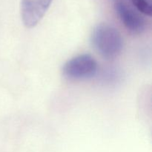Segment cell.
<instances>
[{
  "label": "cell",
  "instance_id": "obj_4",
  "mask_svg": "<svg viewBox=\"0 0 152 152\" xmlns=\"http://www.w3.org/2000/svg\"><path fill=\"white\" fill-rule=\"evenodd\" d=\"M114 8L126 29L136 34L143 32L145 28V20L137 10L128 4L124 0H116Z\"/></svg>",
  "mask_w": 152,
  "mask_h": 152
},
{
  "label": "cell",
  "instance_id": "obj_2",
  "mask_svg": "<svg viewBox=\"0 0 152 152\" xmlns=\"http://www.w3.org/2000/svg\"><path fill=\"white\" fill-rule=\"evenodd\" d=\"M97 63L89 54H81L67 61L62 68V74L70 80H84L94 77Z\"/></svg>",
  "mask_w": 152,
  "mask_h": 152
},
{
  "label": "cell",
  "instance_id": "obj_6",
  "mask_svg": "<svg viewBox=\"0 0 152 152\" xmlns=\"http://www.w3.org/2000/svg\"><path fill=\"white\" fill-rule=\"evenodd\" d=\"M115 1H116V0H115Z\"/></svg>",
  "mask_w": 152,
  "mask_h": 152
},
{
  "label": "cell",
  "instance_id": "obj_5",
  "mask_svg": "<svg viewBox=\"0 0 152 152\" xmlns=\"http://www.w3.org/2000/svg\"><path fill=\"white\" fill-rule=\"evenodd\" d=\"M130 1L138 12L145 16H151V0H130Z\"/></svg>",
  "mask_w": 152,
  "mask_h": 152
},
{
  "label": "cell",
  "instance_id": "obj_3",
  "mask_svg": "<svg viewBox=\"0 0 152 152\" xmlns=\"http://www.w3.org/2000/svg\"><path fill=\"white\" fill-rule=\"evenodd\" d=\"M53 0H21L20 13L26 28H34L44 17Z\"/></svg>",
  "mask_w": 152,
  "mask_h": 152
},
{
  "label": "cell",
  "instance_id": "obj_1",
  "mask_svg": "<svg viewBox=\"0 0 152 152\" xmlns=\"http://www.w3.org/2000/svg\"><path fill=\"white\" fill-rule=\"evenodd\" d=\"M91 43L95 50L107 59L117 57L123 48V40L115 28L106 24H100L94 29Z\"/></svg>",
  "mask_w": 152,
  "mask_h": 152
}]
</instances>
